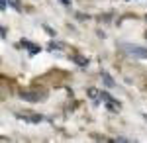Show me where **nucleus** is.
Instances as JSON below:
<instances>
[{
	"label": "nucleus",
	"mask_w": 147,
	"mask_h": 143,
	"mask_svg": "<svg viewBox=\"0 0 147 143\" xmlns=\"http://www.w3.org/2000/svg\"><path fill=\"white\" fill-rule=\"evenodd\" d=\"M122 49H124L127 55H131V57H137V59H147V47H139V45L122 43Z\"/></svg>",
	"instance_id": "1"
},
{
	"label": "nucleus",
	"mask_w": 147,
	"mask_h": 143,
	"mask_svg": "<svg viewBox=\"0 0 147 143\" xmlns=\"http://www.w3.org/2000/svg\"><path fill=\"white\" fill-rule=\"evenodd\" d=\"M18 118H22V120H26V121H32V123L43 121V116H39V114H18Z\"/></svg>",
	"instance_id": "2"
},
{
	"label": "nucleus",
	"mask_w": 147,
	"mask_h": 143,
	"mask_svg": "<svg viewBox=\"0 0 147 143\" xmlns=\"http://www.w3.org/2000/svg\"><path fill=\"white\" fill-rule=\"evenodd\" d=\"M102 80H104V84H106L108 88H114V86H118V84H116V80H114V78L110 77V75L106 73V71L102 73Z\"/></svg>",
	"instance_id": "3"
},
{
	"label": "nucleus",
	"mask_w": 147,
	"mask_h": 143,
	"mask_svg": "<svg viewBox=\"0 0 147 143\" xmlns=\"http://www.w3.org/2000/svg\"><path fill=\"white\" fill-rule=\"evenodd\" d=\"M20 96L22 100H28V102H39V94H34V92H22Z\"/></svg>",
	"instance_id": "4"
},
{
	"label": "nucleus",
	"mask_w": 147,
	"mask_h": 143,
	"mask_svg": "<svg viewBox=\"0 0 147 143\" xmlns=\"http://www.w3.org/2000/svg\"><path fill=\"white\" fill-rule=\"evenodd\" d=\"M22 45L30 51V55H37V53H39V47L34 45V43H30V41H22Z\"/></svg>",
	"instance_id": "5"
},
{
	"label": "nucleus",
	"mask_w": 147,
	"mask_h": 143,
	"mask_svg": "<svg viewBox=\"0 0 147 143\" xmlns=\"http://www.w3.org/2000/svg\"><path fill=\"white\" fill-rule=\"evenodd\" d=\"M73 61H75L79 67H86V63H88V61H86L82 55H73Z\"/></svg>",
	"instance_id": "6"
},
{
	"label": "nucleus",
	"mask_w": 147,
	"mask_h": 143,
	"mask_svg": "<svg viewBox=\"0 0 147 143\" xmlns=\"http://www.w3.org/2000/svg\"><path fill=\"white\" fill-rule=\"evenodd\" d=\"M106 106H108V110H110V112H118V110H120V104H118L116 100H112V102H106Z\"/></svg>",
	"instance_id": "7"
},
{
	"label": "nucleus",
	"mask_w": 147,
	"mask_h": 143,
	"mask_svg": "<svg viewBox=\"0 0 147 143\" xmlns=\"http://www.w3.org/2000/svg\"><path fill=\"white\" fill-rule=\"evenodd\" d=\"M100 100H104V104H106V102H112L114 98L108 94V92H100Z\"/></svg>",
	"instance_id": "8"
},
{
	"label": "nucleus",
	"mask_w": 147,
	"mask_h": 143,
	"mask_svg": "<svg viewBox=\"0 0 147 143\" xmlns=\"http://www.w3.org/2000/svg\"><path fill=\"white\" fill-rule=\"evenodd\" d=\"M61 47H63V45H61V43H55V41H51V43L47 45V49H49V51H53V49H61Z\"/></svg>",
	"instance_id": "9"
},
{
	"label": "nucleus",
	"mask_w": 147,
	"mask_h": 143,
	"mask_svg": "<svg viewBox=\"0 0 147 143\" xmlns=\"http://www.w3.org/2000/svg\"><path fill=\"white\" fill-rule=\"evenodd\" d=\"M88 96H90V98H98L100 94H98V90H96V88H90V90H88Z\"/></svg>",
	"instance_id": "10"
},
{
	"label": "nucleus",
	"mask_w": 147,
	"mask_h": 143,
	"mask_svg": "<svg viewBox=\"0 0 147 143\" xmlns=\"http://www.w3.org/2000/svg\"><path fill=\"white\" fill-rule=\"evenodd\" d=\"M10 4L16 8V10H22V4H20V0H10Z\"/></svg>",
	"instance_id": "11"
},
{
	"label": "nucleus",
	"mask_w": 147,
	"mask_h": 143,
	"mask_svg": "<svg viewBox=\"0 0 147 143\" xmlns=\"http://www.w3.org/2000/svg\"><path fill=\"white\" fill-rule=\"evenodd\" d=\"M6 6H8V2H6V0H0V8L6 10Z\"/></svg>",
	"instance_id": "12"
},
{
	"label": "nucleus",
	"mask_w": 147,
	"mask_h": 143,
	"mask_svg": "<svg viewBox=\"0 0 147 143\" xmlns=\"http://www.w3.org/2000/svg\"><path fill=\"white\" fill-rule=\"evenodd\" d=\"M61 4H65V6H69V0H61Z\"/></svg>",
	"instance_id": "13"
}]
</instances>
